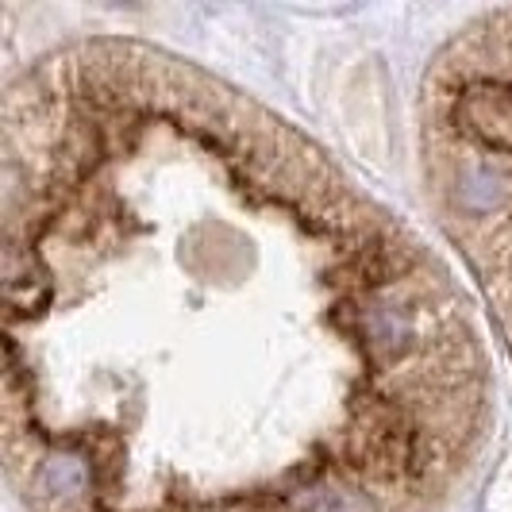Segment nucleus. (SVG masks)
<instances>
[{"label":"nucleus","instance_id":"nucleus-1","mask_svg":"<svg viewBox=\"0 0 512 512\" xmlns=\"http://www.w3.org/2000/svg\"><path fill=\"white\" fill-rule=\"evenodd\" d=\"M4 470L27 512H428L489 424L428 247L255 101L77 43L4 93Z\"/></svg>","mask_w":512,"mask_h":512}]
</instances>
